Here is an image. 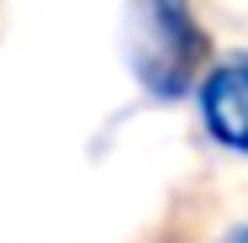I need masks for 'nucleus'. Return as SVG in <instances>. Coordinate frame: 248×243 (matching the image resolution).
Returning <instances> with one entry per match:
<instances>
[{"label": "nucleus", "mask_w": 248, "mask_h": 243, "mask_svg": "<svg viewBox=\"0 0 248 243\" xmlns=\"http://www.w3.org/2000/svg\"><path fill=\"white\" fill-rule=\"evenodd\" d=\"M222 243H248V227H232V233H227Z\"/></svg>", "instance_id": "7ed1b4c3"}, {"label": "nucleus", "mask_w": 248, "mask_h": 243, "mask_svg": "<svg viewBox=\"0 0 248 243\" xmlns=\"http://www.w3.org/2000/svg\"><path fill=\"white\" fill-rule=\"evenodd\" d=\"M196 111L217 148L248 153V53L217 58L196 80Z\"/></svg>", "instance_id": "f03ea898"}, {"label": "nucleus", "mask_w": 248, "mask_h": 243, "mask_svg": "<svg viewBox=\"0 0 248 243\" xmlns=\"http://www.w3.org/2000/svg\"><path fill=\"white\" fill-rule=\"evenodd\" d=\"M132 11V74L158 100L196 96L206 74V32H201L190 0H127Z\"/></svg>", "instance_id": "f257e3e1"}]
</instances>
